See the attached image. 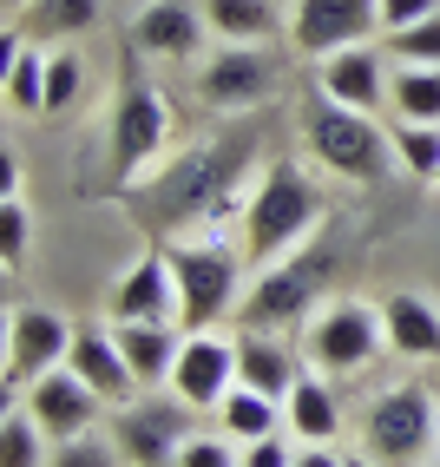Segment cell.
I'll list each match as a JSON object with an SVG mask.
<instances>
[{
	"mask_svg": "<svg viewBox=\"0 0 440 467\" xmlns=\"http://www.w3.org/2000/svg\"><path fill=\"white\" fill-rule=\"evenodd\" d=\"M263 126L243 119L230 132H210L198 145H184L178 159H159L145 178L125 184V217L151 237V244H178V237H217L243 217L250 192L263 178Z\"/></svg>",
	"mask_w": 440,
	"mask_h": 467,
	"instance_id": "cell-1",
	"label": "cell"
},
{
	"mask_svg": "<svg viewBox=\"0 0 440 467\" xmlns=\"http://www.w3.org/2000/svg\"><path fill=\"white\" fill-rule=\"evenodd\" d=\"M237 231H243V264L250 270H270L290 251H302L322 231V198L309 184V171L296 159H270L250 204H243V217H237Z\"/></svg>",
	"mask_w": 440,
	"mask_h": 467,
	"instance_id": "cell-2",
	"label": "cell"
},
{
	"mask_svg": "<svg viewBox=\"0 0 440 467\" xmlns=\"http://www.w3.org/2000/svg\"><path fill=\"white\" fill-rule=\"evenodd\" d=\"M335 264H342V237H335V231H316L302 251H290L282 264L257 270V284L243 290V309H237L243 329L276 336V329H290V323H302V317H316V303H322L329 284H335Z\"/></svg>",
	"mask_w": 440,
	"mask_h": 467,
	"instance_id": "cell-3",
	"label": "cell"
},
{
	"mask_svg": "<svg viewBox=\"0 0 440 467\" xmlns=\"http://www.w3.org/2000/svg\"><path fill=\"white\" fill-rule=\"evenodd\" d=\"M302 145L322 171H335L342 184H382L388 165H394V139L382 132L374 112H355V106H335L329 92L302 106Z\"/></svg>",
	"mask_w": 440,
	"mask_h": 467,
	"instance_id": "cell-4",
	"label": "cell"
},
{
	"mask_svg": "<svg viewBox=\"0 0 440 467\" xmlns=\"http://www.w3.org/2000/svg\"><path fill=\"white\" fill-rule=\"evenodd\" d=\"M355 441H362L368 461H382V467H427L440 454V401H434V389H421V382L382 389L362 409Z\"/></svg>",
	"mask_w": 440,
	"mask_h": 467,
	"instance_id": "cell-5",
	"label": "cell"
},
{
	"mask_svg": "<svg viewBox=\"0 0 440 467\" xmlns=\"http://www.w3.org/2000/svg\"><path fill=\"white\" fill-rule=\"evenodd\" d=\"M171 257V276H178V323L184 336H204L217 317H230V303L243 290V244H224V237H178L165 244Z\"/></svg>",
	"mask_w": 440,
	"mask_h": 467,
	"instance_id": "cell-6",
	"label": "cell"
},
{
	"mask_svg": "<svg viewBox=\"0 0 440 467\" xmlns=\"http://www.w3.org/2000/svg\"><path fill=\"white\" fill-rule=\"evenodd\" d=\"M388 349V323H382V303H362V296H335L322 303L302 329V356L322 368V376H362V368Z\"/></svg>",
	"mask_w": 440,
	"mask_h": 467,
	"instance_id": "cell-7",
	"label": "cell"
},
{
	"mask_svg": "<svg viewBox=\"0 0 440 467\" xmlns=\"http://www.w3.org/2000/svg\"><path fill=\"white\" fill-rule=\"evenodd\" d=\"M67 356H73V323L59 317V309H46V303L7 309V336H0V382H7V401H20Z\"/></svg>",
	"mask_w": 440,
	"mask_h": 467,
	"instance_id": "cell-8",
	"label": "cell"
},
{
	"mask_svg": "<svg viewBox=\"0 0 440 467\" xmlns=\"http://www.w3.org/2000/svg\"><path fill=\"white\" fill-rule=\"evenodd\" d=\"M112 441L132 467H178L184 441H191V401L184 395H132L112 409Z\"/></svg>",
	"mask_w": 440,
	"mask_h": 467,
	"instance_id": "cell-9",
	"label": "cell"
},
{
	"mask_svg": "<svg viewBox=\"0 0 440 467\" xmlns=\"http://www.w3.org/2000/svg\"><path fill=\"white\" fill-rule=\"evenodd\" d=\"M165 139H171V99L159 86H145V79L125 86L118 106H112V184L118 192L159 165Z\"/></svg>",
	"mask_w": 440,
	"mask_h": 467,
	"instance_id": "cell-10",
	"label": "cell"
},
{
	"mask_svg": "<svg viewBox=\"0 0 440 467\" xmlns=\"http://www.w3.org/2000/svg\"><path fill=\"white\" fill-rule=\"evenodd\" d=\"M374 34H382V0H296L290 14V47L302 59H329Z\"/></svg>",
	"mask_w": 440,
	"mask_h": 467,
	"instance_id": "cell-11",
	"label": "cell"
},
{
	"mask_svg": "<svg viewBox=\"0 0 440 467\" xmlns=\"http://www.w3.org/2000/svg\"><path fill=\"white\" fill-rule=\"evenodd\" d=\"M106 317L112 323H178V276L165 244H151L138 264H125V276L106 296Z\"/></svg>",
	"mask_w": 440,
	"mask_h": 467,
	"instance_id": "cell-12",
	"label": "cell"
},
{
	"mask_svg": "<svg viewBox=\"0 0 440 467\" xmlns=\"http://www.w3.org/2000/svg\"><path fill=\"white\" fill-rule=\"evenodd\" d=\"M99 409H106V401L92 395L79 382V368H67V362L46 368V376L26 389V415L46 428V441H79V434H92V428H99Z\"/></svg>",
	"mask_w": 440,
	"mask_h": 467,
	"instance_id": "cell-13",
	"label": "cell"
},
{
	"mask_svg": "<svg viewBox=\"0 0 440 467\" xmlns=\"http://www.w3.org/2000/svg\"><path fill=\"white\" fill-rule=\"evenodd\" d=\"M388 53L362 40V47H342L329 59H316V92H329L335 106H355V112H382L388 106Z\"/></svg>",
	"mask_w": 440,
	"mask_h": 467,
	"instance_id": "cell-14",
	"label": "cell"
},
{
	"mask_svg": "<svg viewBox=\"0 0 440 467\" xmlns=\"http://www.w3.org/2000/svg\"><path fill=\"white\" fill-rule=\"evenodd\" d=\"M210 40V20H204V0H145L138 20H132V47L151 59H184V53H204Z\"/></svg>",
	"mask_w": 440,
	"mask_h": 467,
	"instance_id": "cell-15",
	"label": "cell"
},
{
	"mask_svg": "<svg viewBox=\"0 0 440 467\" xmlns=\"http://www.w3.org/2000/svg\"><path fill=\"white\" fill-rule=\"evenodd\" d=\"M270 86H276L270 53H257V47H224V53H204L198 92H204V99H210L217 112H243V106H257Z\"/></svg>",
	"mask_w": 440,
	"mask_h": 467,
	"instance_id": "cell-16",
	"label": "cell"
},
{
	"mask_svg": "<svg viewBox=\"0 0 440 467\" xmlns=\"http://www.w3.org/2000/svg\"><path fill=\"white\" fill-rule=\"evenodd\" d=\"M237 389V349L224 336H184V356L171 368V395H184L191 409H224V395Z\"/></svg>",
	"mask_w": 440,
	"mask_h": 467,
	"instance_id": "cell-17",
	"label": "cell"
},
{
	"mask_svg": "<svg viewBox=\"0 0 440 467\" xmlns=\"http://www.w3.org/2000/svg\"><path fill=\"white\" fill-rule=\"evenodd\" d=\"M67 368H79V382L99 395L106 409H125V401L138 395V376H132V362H125V349H118L112 329H73Z\"/></svg>",
	"mask_w": 440,
	"mask_h": 467,
	"instance_id": "cell-18",
	"label": "cell"
},
{
	"mask_svg": "<svg viewBox=\"0 0 440 467\" xmlns=\"http://www.w3.org/2000/svg\"><path fill=\"white\" fill-rule=\"evenodd\" d=\"M112 336H118L125 362H132L138 389H171V368H178V356H184L178 323H112Z\"/></svg>",
	"mask_w": 440,
	"mask_h": 467,
	"instance_id": "cell-19",
	"label": "cell"
},
{
	"mask_svg": "<svg viewBox=\"0 0 440 467\" xmlns=\"http://www.w3.org/2000/svg\"><path fill=\"white\" fill-rule=\"evenodd\" d=\"M382 323H388V349L407 362H440V309L421 290H394L382 303Z\"/></svg>",
	"mask_w": 440,
	"mask_h": 467,
	"instance_id": "cell-20",
	"label": "cell"
},
{
	"mask_svg": "<svg viewBox=\"0 0 440 467\" xmlns=\"http://www.w3.org/2000/svg\"><path fill=\"white\" fill-rule=\"evenodd\" d=\"M282 421H290V434L302 448H329L342 434V395L322 382V376H296L290 401H282Z\"/></svg>",
	"mask_w": 440,
	"mask_h": 467,
	"instance_id": "cell-21",
	"label": "cell"
},
{
	"mask_svg": "<svg viewBox=\"0 0 440 467\" xmlns=\"http://www.w3.org/2000/svg\"><path fill=\"white\" fill-rule=\"evenodd\" d=\"M204 20L224 47H270L282 34V0H204Z\"/></svg>",
	"mask_w": 440,
	"mask_h": 467,
	"instance_id": "cell-22",
	"label": "cell"
},
{
	"mask_svg": "<svg viewBox=\"0 0 440 467\" xmlns=\"http://www.w3.org/2000/svg\"><path fill=\"white\" fill-rule=\"evenodd\" d=\"M296 376H302V368L290 362V349H282L276 336L243 329V342H237V382H243V389H257V395H270V401H290Z\"/></svg>",
	"mask_w": 440,
	"mask_h": 467,
	"instance_id": "cell-23",
	"label": "cell"
},
{
	"mask_svg": "<svg viewBox=\"0 0 440 467\" xmlns=\"http://www.w3.org/2000/svg\"><path fill=\"white\" fill-rule=\"evenodd\" d=\"M92 26H99V0H26L14 14V34H26L34 47H67Z\"/></svg>",
	"mask_w": 440,
	"mask_h": 467,
	"instance_id": "cell-24",
	"label": "cell"
},
{
	"mask_svg": "<svg viewBox=\"0 0 440 467\" xmlns=\"http://www.w3.org/2000/svg\"><path fill=\"white\" fill-rule=\"evenodd\" d=\"M46 59L26 34H7V73H0V92H7V112H46Z\"/></svg>",
	"mask_w": 440,
	"mask_h": 467,
	"instance_id": "cell-25",
	"label": "cell"
},
{
	"mask_svg": "<svg viewBox=\"0 0 440 467\" xmlns=\"http://www.w3.org/2000/svg\"><path fill=\"white\" fill-rule=\"evenodd\" d=\"M388 106H394V119H407V126H440V67H401L394 59Z\"/></svg>",
	"mask_w": 440,
	"mask_h": 467,
	"instance_id": "cell-26",
	"label": "cell"
},
{
	"mask_svg": "<svg viewBox=\"0 0 440 467\" xmlns=\"http://www.w3.org/2000/svg\"><path fill=\"white\" fill-rule=\"evenodd\" d=\"M224 434H237V441L250 448V441H263V434H276V421H282V401H270V395H257V389H230L224 395Z\"/></svg>",
	"mask_w": 440,
	"mask_h": 467,
	"instance_id": "cell-27",
	"label": "cell"
},
{
	"mask_svg": "<svg viewBox=\"0 0 440 467\" xmlns=\"http://www.w3.org/2000/svg\"><path fill=\"white\" fill-rule=\"evenodd\" d=\"M46 428L20 409V401H7V415H0V467H46Z\"/></svg>",
	"mask_w": 440,
	"mask_h": 467,
	"instance_id": "cell-28",
	"label": "cell"
},
{
	"mask_svg": "<svg viewBox=\"0 0 440 467\" xmlns=\"http://www.w3.org/2000/svg\"><path fill=\"white\" fill-rule=\"evenodd\" d=\"M394 159L414 178H440V126H407V119H394Z\"/></svg>",
	"mask_w": 440,
	"mask_h": 467,
	"instance_id": "cell-29",
	"label": "cell"
},
{
	"mask_svg": "<svg viewBox=\"0 0 440 467\" xmlns=\"http://www.w3.org/2000/svg\"><path fill=\"white\" fill-rule=\"evenodd\" d=\"M388 53L401 59V67H440V14L401 26V34H388Z\"/></svg>",
	"mask_w": 440,
	"mask_h": 467,
	"instance_id": "cell-30",
	"label": "cell"
},
{
	"mask_svg": "<svg viewBox=\"0 0 440 467\" xmlns=\"http://www.w3.org/2000/svg\"><path fill=\"white\" fill-rule=\"evenodd\" d=\"M79 86H86V67H79V53H53V59H46V119L73 112Z\"/></svg>",
	"mask_w": 440,
	"mask_h": 467,
	"instance_id": "cell-31",
	"label": "cell"
},
{
	"mask_svg": "<svg viewBox=\"0 0 440 467\" xmlns=\"http://www.w3.org/2000/svg\"><path fill=\"white\" fill-rule=\"evenodd\" d=\"M26 251H34V224H26V204L20 198H0V264L20 270Z\"/></svg>",
	"mask_w": 440,
	"mask_h": 467,
	"instance_id": "cell-32",
	"label": "cell"
},
{
	"mask_svg": "<svg viewBox=\"0 0 440 467\" xmlns=\"http://www.w3.org/2000/svg\"><path fill=\"white\" fill-rule=\"evenodd\" d=\"M118 441H99V434H79V441H53L46 467H118Z\"/></svg>",
	"mask_w": 440,
	"mask_h": 467,
	"instance_id": "cell-33",
	"label": "cell"
},
{
	"mask_svg": "<svg viewBox=\"0 0 440 467\" xmlns=\"http://www.w3.org/2000/svg\"><path fill=\"white\" fill-rule=\"evenodd\" d=\"M178 467H243V461L230 454L224 434H191V441H184V454H178Z\"/></svg>",
	"mask_w": 440,
	"mask_h": 467,
	"instance_id": "cell-34",
	"label": "cell"
},
{
	"mask_svg": "<svg viewBox=\"0 0 440 467\" xmlns=\"http://www.w3.org/2000/svg\"><path fill=\"white\" fill-rule=\"evenodd\" d=\"M427 14H440V0H382V34H401V26H414Z\"/></svg>",
	"mask_w": 440,
	"mask_h": 467,
	"instance_id": "cell-35",
	"label": "cell"
},
{
	"mask_svg": "<svg viewBox=\"0 0 440 467\" xmlns=\"http://www.w3.org/2000/svg\"><path fill=\"white\" fill-rule=\"evenodd\" d=\"M243 467H296V454H290V441H282V434H263V441L243 448Z\"/></svg>",
	"mask_w": 440,
	"mask_h": 467,
	"instance_id": "cell-36",
	"label": "cell"
},
{
	"mask_svg": "<svg viewBox=\"0 0 440 467\" xmlns=\"http://www.w3.org/2000/svg\"><path fill=\"white\" fill-rule=\"evenodd\" d=\"M296 467H349V454H335V448H302Z\"/></svg>",
	"mask_w": 440,
	"mask_h": 467,
	"instance_id": "cell-37",
	"label": "cell"
},
{
	"mask_svg": "<svg viewBox=\"0 0 440 467\" xmlns=\"http://www.w3.org/2000/svg\"><path fill=\"white\" fill-rule=\"evenodd\" d=\"M349 467H382V461H368V454H362V448H355V454H349Z\"/></svg>",
	"mask_w": 440,
	"mask_h": 467,
	"instance_id": "cell-38",
	"label": "cell"
},
{
	"mask_svg": "<svg viewBox=\"0 0 440 467\" xmlns=\"http://www.w3.org/2000/svg\"><path fill=\"white\" fill-rule=\"evenodd\" d=\"M20 7H26V0H7V14H20Z\"/></svg>",
	"mask_w": 440,
	"mask_h": 467,
	"instance_id": "cell-39",
	"label": "cell"
},
{
	"mask_svg": "<svg viewBox=\"0 0 440 467\" xmlns=\"http://www.w3.org/2000/svg\"><path fill=\"white\" fill-rule=\"evenodd\" d=\"M427 467H440V454H434V461H427Z\"/></svg>",
	"mask_w": 440,
	"mask_h": 467,
	"instance_id": "cell-40",
	"label": "cell"
}]
</instances>
